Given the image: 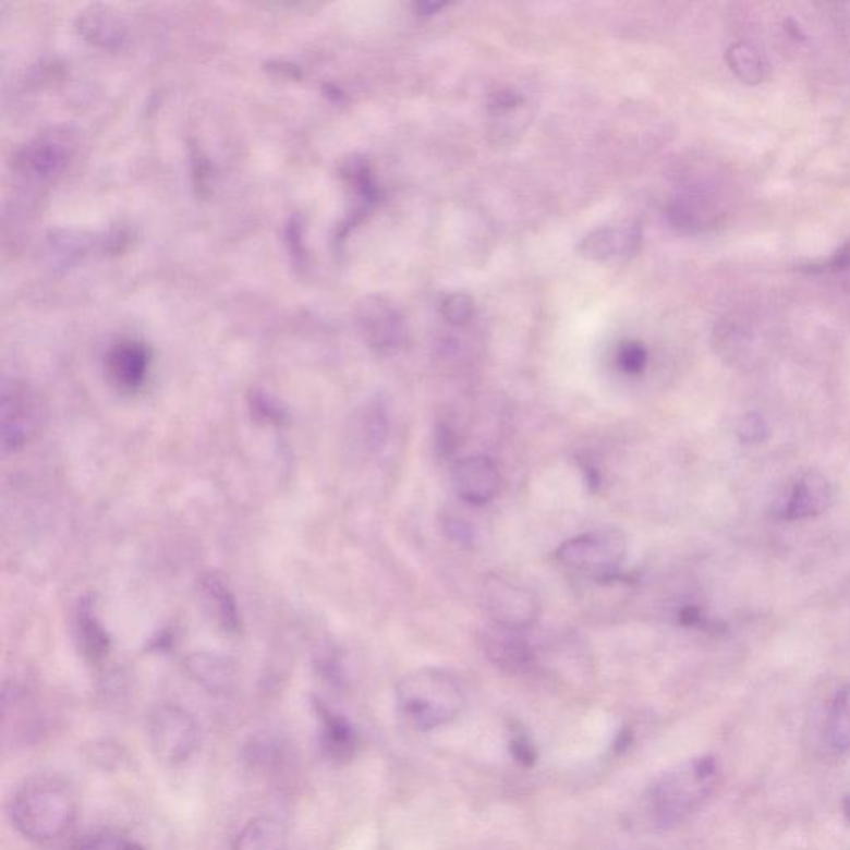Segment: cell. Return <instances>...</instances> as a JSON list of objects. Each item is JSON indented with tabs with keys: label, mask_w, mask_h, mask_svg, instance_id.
<instances>
[{
	"label": "cell",
	"mask_w": 850,
	"mask_h": 850,
	"mask_svg": "<svg viewBox=\"0 0 850 850\" xmlns=\"http://www.w3.org/2000/svg\"><path fill=\"white\" fill-rule=\"evenodd\" d=\"M9 816L24 839L49 846L74 827L78 816L77 796L56 777H35L12 796Z\"/></svg>",
	"instance_id": "obj_1"
},
{
	"label": "cell",
	"mask_w": 850,
	"mask_h": 850,
	"mask_svg": "<svg viewBox=\"0 0 850 850\" xmlns=\"http://www.w3.org/2000/svg\"><path fill=\"white\" fill-rule=\"evenodd\" d=\"M398 709L402 719L417 731H433L449 725L464 709V691L459 681L436 668L409 672L398 684Z\"/></svg>",
	"instance_id": "obj_2"
},
{
	"label": "cell",
	"mask_w": 850,
	"mask_h": 850,
	"mask_svg": "<svg viewBox=\"0 0 850 850\" xmlns=\"http://www.w3.org/2000/svg\"><path fill=\"white\" fill-rule=\"evenodd\" d=\"M718 777V763L712 756L696 757L668 770L648 792L653 821L668 827L687 819L712 794Z\"/></svg>",
	"instance_id": "obj_3"
},
{
	"label": "cell",
	"mask_w": 850,
	"mask_h": 850,
	"mask_svg": "<svg viewBox=\"0 0 850 850\" xmlns=\"http://www.w3.org/2000/svg\"><path fill=\"white\" fill-rule=\"evenodd\" d=\"M627 555V538L620 530L608 529L570 538L560 545L555 558L569 569L614 576Z\"/></svg>",
	"instance_id": "obj_4"
},
{
	"label": "cell",
	"mask_w": 850,
	"mask_h": 850,
	"mask_svg": "<svg viewBox=\"0 0 850 850\" xmlns=\"http://www.w3.org/2000/svg\"><path fill=\"white\" fill-rule=\"evenodd\" d=\"M151 753L167 766L186 763L198 748V725L179 706H161L148 721Z\"/></svg>",
	"instance_id": "obj_5"
},
{
	"label": "cell",
	"mask_w": 850,
	"mask_h": 850,
	"mask_svg": "<svg viewBox=\"0 0 850 850\" xmlns=\"http://www.w3.org/2000/svg\"><path fill=\"white\" fill-rule=\"evenodd\" d=\"M485 610L494 624L507 630L523 631L534 627L541 615L537 596L523 586L502 576L488 575L484 580Z\"/></svg>",
	"instance_id": "obj_6"
},
{
	"label": "cell",
	"mask_w": 850,
	"mask_h": 850,
	"mask_svg": "<svg viewBox=\"0 0 850 850\" xmlns=\"http://www.w3.org/2000/svg\"><path fill=\"white\" fill-rule=\"evenodd\" d=\"M834 500V488L819 472H807L799 477L782 499L777 500L773 513L786 522L812 519L826 512Z\"/></svg>",
	"instance_id": "obj_7"
},
{
	"label": "cell",
	"mask_w": 850,
	"mask_h": 850,
	"mask_svg": "<svg viewBox=\"0 0 850 850\" xmlns=\"http://www.w3.org/2000/svg\"><path fill=\"white\" fill-rule=\"evenodd\" d=\"M39 411L25 389L14 386L2 396V444L5 452H17L27 446L39 427Z\"/></svg>",
	"instance_id": "obj_8"
},
{
	"label": "cell",
	"mask_w": 850,
	"mask_h": 850,
	"mask_svg": "<svg viewBox=\"0 0 850 850\" xmlns=\"http://www.w3.org/2000/svg\"><path fill=\"white\" fill-rule=\"evenodd\" d=\"M452 484L464 502L484 506L499 490V471L488 457H467L453 465Z\"/></svg>",
	"instance_id": "obj_9"
},
{
	"label": "cell",
	"mask_w": 850,
	"mask_h": 850,
	"mask_svg": "<svg viewBox=\"0 0 850 850\" xmlns=\"http://www.w3.org/2000/svg\"><path fill=\"white\" fill-rule=\"evenodd\" d=\"M642 230L638 227H608L592 231L579 244V255L593 263L627 259L642 246Z\"/></svg>",
	"instance_id": "obj_10"
},
{
	"label": "cell",
	"mask_w": 850,
	"mask_h": 850,
	"mask_svg": "<svg viewBox=\"0 0 850 850\" xmlns=\"http://www.w3.org/2000/svg\"><path fill=\"white\" fill-rule=\"evenodd\" d=\"M482 648L497 668L507 672H525L534 665V652L522 631L497 627L484 631Z\"/></svg>",
	"instance_id": "obj_11"
},
{
	"label": "cell",
	"mask_w": 850,
	"mask_h": 850,
	"mask_svg": "<svg viewBox=\"0 0 850 850\" xmlns=\"http://www.w3.org/2000/svg\"><path fill=\"white\" fill-rule=\"evenodd\" d=\"M317 741L325 757L332 763H348L360 750V734L356 728L338 713L323 704L316 706Z\"/></svg>",
	"instance_id": "obj_12"
},
{
	"label": "cell",
	"mask_w": 850,
	"mask_h": 850,
	"mask_svg": "<svg viewBox=\"0 0 850 850\" xmlns=\"http://www.w3.org/2000/svg\"><path fill=\"white\" fill-rule=\"evenodd\" d=\"M361 323L371 344L380 351L398 348L404 338V321L401 314L391 303L380 298H373L364 303L361 309Z\"/></svg>",
	"instance_id": "obj_13"
},
{
	"label": "cell",
	"mask_w": 850,
	"mask_h": 850,
	"mask_svg": "<svg viewBox=\"0 0 850 850\" xmlns=\"http://www.w3.org/2000/svg\"><path fill=\"white\" fill-rule=\"evenodd\" d=\"M148 364L150 357L147 349L136 342H122L117 345L107 361L110 379L123 392H135L142 387L147 377Z\"/></svg>",
	"instance_id": "obj_14"
},
{
	"label": "cell",
	"mask_w": 850,
	"mask_h": 850,
	"mask_svg": "<svg viewBox=\"0 0 850 850\" xmlns=\"http://www.w3.org/2000/svg\"><path fill=\"white\" fill-rule=\"evenodd\" d=\"M288 830L281 821L259 816L250 821L234 839L233 850H284Z\"/></svg>",
	"instance_id": "obj_15"
},
{
	"label": "cell",
	"mask_w": 850,
	"mask_h": 850,
	"mask_svg": "<svg viewBox=\"0 0 850 850\" xmlns=\"http://www.w3.org/2000/svg\"><path fill=\"white\" fill-rule=\"evenodd\" d=\"M824 741L834 756L850 750V683L834 697L824 729Z\"/></svg>",
	"instance_id": "obj_16"
},
{
	"label": "cell",
	"mask_w": 850,
	"mask_h": 850,
	"mask_svg": "<svg viewBox=\"0 0 850 850\" xmlns=\"http://www.w3.org/2000/svg\"><path fill=\"white\" fill-rule=\"evenodd\" d=\"M729 69L748 84H760L766 77V62L761 53L750 44H732L726 53Z\"/></svg>",
	"instance_id": "obj_17"
},
{
	"label": "cell",
	"mask_w": 850,
	"mask_h": 850,
	"mask_svg": "<svg viewBox=\"0 0 850 850\" xmlns=\"http://www.w3.org/2000/svg\"><path fill=\"white\" fill-rule=\"evenodd\" d=\"M77 623L78 636H81L78 640H81L82 649L87 658H104L107 648H109V638L105 634L104 628L95 620L87 605H82L81 610H78Z\"/></svg>",
	"instance_id": "obj_18"
},
{
	"label": "cell",
	"mask_w": 850,
	"mask_h": 850,
	"mask_svg": "<svg viewBox=\"0 0 850 850\" xmlns=\"http://www.w3.org/2000/svg\"><path fill=\"white\" fill-rule=\"evenodd\" d=\"M440 314L450 326H465L475 314L474 298L467 293H450L440 303Z\"/></svg>",
	"instance_id": "obj_19"
},
{
	"label": "cell",
	"mask_w": 850,
	"mask_h": 850,
	"mask_svg": "<svg viewBox=\"0 0 850 850\" xmlns=\"http://www.w3.org/2000/svg\"><path fill=\"white\" fill-rule=\"evenodd\" d=\"M617 363L628 376H640L648 364V351L642 342L627 341L618 348Z\"/></svg>",
	"instance_id": "obj_20"
},
{
	"label": "cell",
	"mask_w": 850,
	"mask_h": 850,
	"mask_svg": "<svg viewBox=\"0 0 850 850\" xmlns=\"http://www.w3.org/2000/svg\"><path fill=\"white\" fill-rule=\"evenodd\" d=\"M75 850H145L136 840L117 834H95L82 840Z\"/></svg>",
	"instance_id": "obj_21"
},
{
	"label": "cell",
	"mask_w": 850,
	"mask_h": 850,
	"mask_svg": "<svg viewBox=\"0 0 850 850\" xmlns=\"http://www.w3.org/2000/svg\"><path fill=\"white\" fill-rule=\"evenodd\" d=\"M770 429L767 422L761 417L760 414L753 412L748 414L746 417H742L738 425V437L742 444H750V446H756V444L766 442L769 439Z\"/></svg>",
	"instance_id": "obj_22"
},
{
	"label": "cell",
	"mask_w": 850,
	"mask_h": 850,
	"mask_svg": "<svg viewBox=\"0 0 850 850\" xmlns=\"http://www.w3.org/2000/svg\"><path fill=\"white\" fill-rule=\"evenodd\" d=\"M510 754L519 761L522 766H534L537 761V750L534 742L530 741L529 736L523 732H517L509 742Z\"/></svg>",
	"instance_id": "obj_23"
},
{
	"label": "cell",
	"mask_w": 850,
	"mask_h": 850,
	"mask_svg": "<svg viewBox=\"0 0 850 850\" xmlns=\"http://www.w3.org/2000/svg\"><path fill=\"white\" fill-rule=\"evenodd\" d=\"M444 529H446V534L449 535L450 541L457 542V544L460 545H467V547H471V545L474 544L472 529L464 520L457 519V517H447V519L444 520Z\"/></svg>",
	"instance_id": "obj_24"
},
{
	"label": "cell",
	"mask_w": 850,
	"mask_h": 850,
	"mask_svg": "<svg viewBox=\"0 0 850 850\" xmlns=\"http://www.w3.org/2000/svg\"><path fill=\"white\" fill-rule=\"evenodd\" d=\"M520 101L522 100H520L519 95L513 94V92H499V94H495L494 97L490 98V101H488V110H490L494 116H506V113L515 110L517 107H519Z\"/></svg>",
	"instance_id": "obj_25"
},
{
	"label": "cell",
	"mask_w": 850,
	"mask_h": 850,
	"mask_svg": "<svg viewBox=\"0 0 850 850\" xmlns=\"http://www.w3.org/2000/svg\"><path fill=\"white\" fill-rule=\"evenodd\" d=\"M436 449L442 457L452 456L457 449V437L449 425H437L436 429Z\"/></svg>",
	"instance_id": "obj_26"
},
{
	"label": "cell",
	"mask_w": 850,
	"mask_h": 850,
	"mask_svg": "<svg viewBox=\"0 0 850 850\" xmlns=\"http://www.w3.org/2000/svg\"><path fill=\"white\" fill-rule=\"evenodd\" d=\"M442 8H446L444 2H433V4H430V2H422V4L417 5V11L421 12V14L430 15Z\"/></svg>",
	"instance_id": "obj_27"
},
{
	"label": "cell",
	"mask_w": 850,
	"mask_h": 850,
	"mask_svg": "<svg viewBox=\"0 0 850 850\" xmlns=\"http://www.w3.org/2000/svg\"><path fill=\"white\" fill-rule=\"evenodd\" d=\"M843 816H846L847 823H850V794L843 799Z\"/></svg>",
	"instance_id": "obj_28"
}]
</instances>
